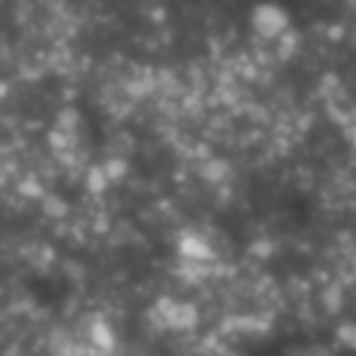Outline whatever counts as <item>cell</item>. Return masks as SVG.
Listing matches in <instances>:
<instances>
[{
    "label": "cell",
    "mask_w": 356,
    "mask_h": 356,
    "mask_svg": "<svg viewBox=\"0 0 356 356\" xmlns=\"http://www.w3.org/2000/svg\"><path fill=\"white\" fill-rule=\"evenodd\" d=\"M252 22L259 34H264V37H277V34H282L286 29L289 17H286V13L279 8V5L262 3V5H257V10H254Z\"/></svg>",
    "instance_id": "1"
}]
</instances>
